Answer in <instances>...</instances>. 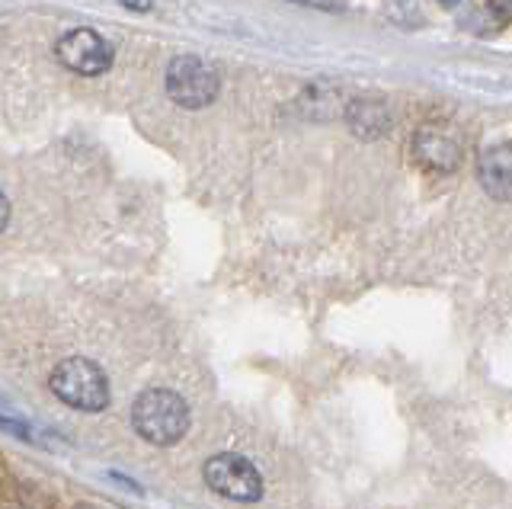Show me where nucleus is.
Here are the masks:
<instances>
[{
	"label": "nucleus",
	"instance_id": "f257e3e1",
	"mask_svg": "<svg viewBox=\"0 0 512 509\" xmlns=\"http://www.w3.org/2000/svg\"><path fill=\"white\" fill-rule=\"evenodd\" d=\"M189 423H192L189 404L170 388H148L132 404L135 433L144 442L157 445V449H167V445L180 442L189 433Z\"/></svg>",
	"mask_w": 512,
	"mask_h": 509
},
{
	"label": "nucleus",
	"instance_id": "f03ea898",
	"mask_svg": "<svg viewBox=\"0 0 512 509\" xmlns=\"http://www.w3.org/2000/svg\"><path fill=\"white\" fill-rule=\"evenodd\" d=\"M48 388H52V394L61 404L84 410V413H100L112 401L109 378L103 375L100 365L84 356H71L58 362L52 378H48Z\"/></svg>",
	"mask_w": 512,
	"mask_h": 509
},
{
	"label": "nucleus",
	"instance_id": "7ed1b4c3",
	"mask_svg": "<svg viewBox=\"0 0 512 509\" xmlns=\"http://www.w3.org/2000/svg\"><path fill=\"white\" fill-rule=\"evenodd\" d=\"M464 148H468V141H464V132L455 122L429 119L423 125H416L407 151H410L413 167L432 173V177H445V173H455L461 167Z\"/></svg>",
	"mask_w": 512,
	"mask_h": 509
},
{
	"label": "nucleus",
	"instance_id": "20e7f679",
	"mask_svg": "<svg viewBox=\"0 0 512 509\" xmlns=\"http://www.w3.org/2000/svg\"><path fill=\"white\" fill-rule=\"evenodd\" d=\"M221 90L218 71L202 61L199 55H180L170 61L167 68V93L176 106L183 109H205L208 103H215Z\"/></svg>",
	"mask_w": 512,
	"mask_h": 509
},
{
	"label": "nucleus",
	"instance_id": "39448f33",
	"mask_svg": "<svg viewBox=\"0 0 512 509\" xmlns=\"http://www.w3.org/2000/svg\"><path fill=\"white\" fill-rule=\"evenodd\" d=\"M205 484L234 503H256L263 497V477L253 461L237 452H218L202 465Z\"/></svg>",
	"mask_w": 512,
	"mask_h": 509
},
{
	"label": "nucleus",
	"instance_id": "423d86ee",
	"mask_svg": "<svg viewBox=\"0 0 512 509\" xmlns=\"http://www.w3.org/2000/svg\"><path fill=\"white\" fill-rule=\"evenodd\" d=\"M55 55L64 68H71L74 74H84V77H96V74L109 71V65H112L109 42L87 26L64 33L55 45Z\"/></svg>",
	"mask_w": 512,
	"mask_h": 509
},
{
	"label": "nucleus",
	"instance_id": "0eeeda50",
	"mask_svg": "<svg viewBox=\"0 0 512 509\" xmlns=\"http://www.w3.org/2000/svg\"><path fill=\"white\" fill-rule=\"evenodd\" d=\"M343 116L349 132L362 141H378L394 129V109L378 97H352Z\"/></svg>",
	"mask_w": 512,
	"mask_h": 509
},
{
	"label": "nucleus",
	"instance_id": "6e6552de",
	"mask_svg": "<svg viewBox=\"0 0 512 509\" xmlns=\"http://www.w3.org/2000/svg\"><path fill=\"white\" fill-rule=\"evenodd\" d=\"M477 180L496 202H512V145H493L477 157Z\"/></svg>",
	"mask_w": 512,
	"mask_h": 509
},
{
	"label": "nucleus",
	"instance_id": "1a4fd4ad",
	"mask_svg": "<svg viewBox=\"0 0 512 509\" xmlns=\"http://www.w3.org/2000/svg\"><path fill=\"white\" fill-rule=\"evenodd\" d=\"M346 93L333 84H308L301 90V97L295 100V109L301 116L317 119V122H327L346 113Z\"/></svg>",
	"mask_w": 512,
	"mask_h": 509
},
{
	"label": "nucleus",
	"instance_id": "9d476101",
	"mask_svg": "<svg viewBox=\"0 0 512 509\" xmlns=\"http://www.w3.org/2000/svg\"><path fill=\"white\" fill-rule=\"evenodd\" d=\"M0 429H4V433H10V436H16V439H23V442H39V429L32 426L26 417H20L16 410H4V407H0Z\"/></svg>",
	"mask_w": 512,
	"mask_h": 509
},
{
	"label": "nucleus",
	"instance_id": "9b49d317",
	"mask_svg": "<svg viewBox=\"0 0 512 509\" xmlns=\"http://www.w3.org/2000/svg\"><path fill=\"white\" fill-rule=\"evenodd\" d=\"M487 7L496 20H503V23H512V0H487Z\"/></svg>",
	"mask_w": 512,
	"mask_h": 509
},
{
	"label": "nucleus",
	"instance_id": "f8f14e48",
	"mask_svg": "<svg viewBox=\"0 0 512 509\" xmlns=\"http://www.w3.org/2000/svg\"><path fill=\"white\" fill-rule=\"evenodd\" d=\"M7 221H10V202H7L4 193H0V231L7 228Z\"/></svg>",
	"mask_w": 512,
	"mask_h": 509
},
{
	"label": "nucleus",
	"instance_id": "ddd939ff",
	"mask_svg": "<svg viewBox=\"0 0 512 509\" xmlns=\"http://www.w3.org/2000/svg\"><path fill=\"white\" fill-rule=\"evenodd\" d=\"M122 4H125L128 10H138V13H144V10H151L154 0H122Z\"/></svg>",
	"mask_w": 512,
	"mask_h": 509
},
{
	"label": "nucleus",
	"instance_id": "4468645a",
	"mask_svg": "<svg viewBox=\"0 0 512 509\" xmlns=\"http://www.w3.org/2000/svg\"><path fill=\"white\" fill-rule=\"evenodd\" d=\"M298 4H311V7H327L330 0H298Z\"/></svg>",
	"mask_w": 512,
	"mask_h": 509
},
{
	"label": "nucleus",
	"instance_id": "2eb2a0df",
	"mask_svg": "<svg viewBox=\"0 0 512 509\" xmlns=\"http://www.w3.org/2000/svg\"><path fill=\"white\" fill-rule=\"evenodd\" d=\"M442 4H448V0H442Z\"/></svg>",
	"mask_w": 512,
	"mask_h": 509
}]
</instances>
